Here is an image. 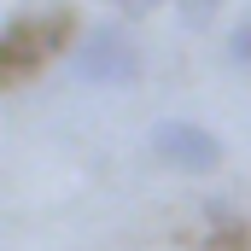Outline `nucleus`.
I'll list each match as a JSON object with an SVG mask.
<instances>
[{"instance_id": "f257e3e1", "label": "nucleus", "mask_w": 251, "mask_h": 251, "mask_svg": "<svg viewBox=\"0 0 251 251\" xmlns=\"http://www.w3.org/2000/svg\"><path fill=\"white\" fill-rule=\"evenodd\" d=\"M76 35V12L70 6H47V12H18L0 24V88L29 82L41 64H53Z\"/></svg>"}, {"instance_id": "7ed1b4c3", "label": "nucleus", "mask_w": 251, "mask_h": 251, "mask_svg": "<svg viewBox=\"0 0 251 251\" xmlns=\"http://www.w3.org/2000/svg\"><path fill=\"white\" fill-rule=\"evenodd\" d=\"M152 158L164 170H176V176H216L222 158H228V146H222V134H210L204 123L164 117V123L152 128Z\"/></svg>"}, {"instance_id": "39448f33", "label": "nucleus", "mask_w": 251, "mask_h": 251, "mask_svg": "<svg viewBox=\"0 0 251 251\" xmlns=\"http://www.w3.org/2000/svg\"><path fill=\"white\" fill-rule=\"evenodd\" d=\"M176 12H181V24H187V29H204V24L222 12V0H176Z\"/></svg>"}, {"instance_id": "f03ea898", "label": "nucleus", "mask_w": 251, "mask_h": 251, "mask_svg": "<svg viewBox=\"0 0 251 251\" xmlns=\"http://www.w3.org/2000/svg\"><path fill=\"white\" fill-rule=\"evenodd\" d=\"M70 76L88 88H134L140 82V47L123 24H88L70 47Z\"/></svg>"}, {"instance_id": "423d86ee", "label": "nucleus", "mask_w": 251, "mask_h": 251, "mask_svg": "<svg viewBox=\"0 0 251 251\" xmlns=\"http://www.w3.org/2000/svg\"><path fill=\"white\" fill-rule=\"evenodd\" d=\"M111 6H117L123 18H146V12H158L164 0H111Z\"/></svg>"}, {"instance_id": "20e7f679", "label": "nucleus", "mask_w": 251, "mask_h": 251, "mask_svg": "<svg viewBox=\"0 0 251 251\" xmlns=\"http://www.w3.org/2000/svg\"><path fill=\"white\" fill-rule=\"evenodd\" d=\"M228 64L251 70V18H240V24L228 29Z\"/></svg>"}]
</instances>
